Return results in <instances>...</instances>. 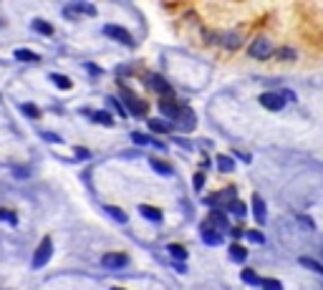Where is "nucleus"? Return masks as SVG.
Wrapping results in <instances>:
<instances>
[{"label":"nucleus","mask_w":323,"mask_h":290,"mask_svg":"<svg viewBox=\"0 0 323 290\" xmlns=\"http://www.w3.org/2000/svg\"><path fill=\"white\" fill-rule=\"evenodd\" d=\"M159 109H162V114H165V116H170L172 121H177L182 104H177V101H172V99H165V101H159Z\"/></svg>","instance_id":"obj_7"},{"label":"nucleus","mask_w":323,"mask_h":290,"mask_svg":"<svg viewBox=\"0 0 323 290\" xmlns=\"http://www.w3.org/2000/svg\"><path fill=\"white\" fill-rule=\"evenodd\" d=\"M205 187V174L200 172V174H195V189H202Z\"/></svg>","instance_id":"obj_36"},{"label":"nucleus","mask_w":323,"mask_h":290,"mask_svg":"<svg viewBox=\"0 0 323 290\" xmlns=\"http://www.w3.org/2000/svg\"><path fill=\"white\" fill-rule=\"evenodd\" d=\"M109 106H114V109H116V111H119V114H124V116H126V114H129V111H126V109H124V106H121V104H119V101H116V99H109Z\"/></svg>","instance_id":"obj_34"},{"label":"nucleus","mask_w":323,"mask_h":290,"mask_svg":"<svg viewBox=\"0 0 323 290\" xmlns=\"http://www.w3.org/2000/svg\"><path fill=\"white\" fill-rule=\"evenodd\" d=\"M230 257H232L235 262H245V260H248V250H245L243 245L232 242V245H230Z\"/></svg>","instance_id":"obj_17"},{"label":"nucleus","mask_w":323,"mask_h":290,"mask_svg":"<svg viewBox=\"0 0 323 290\" xmlns=\"http://www.w3.org/2000/svg\"><path fill=\"white\" fill-rule=\"evenodd\" d=\"M121 96H124V101H126V111L131 114V116H144L146 114V101H141V99H136L134 93H129L126 88H121Z\"/></svg>","instance_id":"obj_3"},{"label":"nucleus","mask_w":323,"mask_h":290,"mask_svg":"<svg viewBox=\"0 0 323 290\" xmlns=\"http://www.w3.org/2000/svg\"><path fill=\"white\" fill-rule=\"evenodd\" d=\"M51 81H53L61 91H71V88H73V81L66 78V76H61V73H51Z\"/></svg>","instance_id":"obj_19"},{"label":"nucleus","mask_w":323,"mask_h":290,"mask_svg":"<svg viewBox=\"0 0 323 290\" xmlns=\"http://www.w3.org/2000/svg\"><path fill=\"white\" fill-rule=\"evenodd\" d=\"M225 46H227V48H237V46H240V41H237V36H227V41H225Z\"/></svg>","instance_id":"obj_35"},{"label":"nucleus","mask_w":323,"mask_h":290,"mask_svg":"<svg viewBox=\"0 0 323 290\" xmlns=\"http://www.w3.org/2000/svg\"><path fill=\"white\" fill-rule=\"evenodd\" d=\"M280 58H285V61H290V58H295V53H293L290 48H283V51H280Z\"/></svg>","instance_id":"obj_38"},{"label":"nucleus","mask_w":323,"mask_h":290,"mask_svg":"<svg viewBox=\"0 0 323 290\" xmlns=\"http://www.w3.org/2000/svg\"><path fill=\"white\" fill-rule=\"evenodd\" d=\"M76 154H78L81 159H86V157H91V154H89V149H76Z\"/></svg>","instance_id":"obj_41"},{"label":"nucleus","mask_w":323,"mask_h":290,"mask_svg":"<svg viewBox=\"0 0 323 290\" xmlns=\"http://www.w3.org/2000/svg\"><path fill=\"white\" fill-rule=\"evenodd\" d=\"M51 255H53V240L51 237H43L41 245L33 252V267H43L46 262H51Z\"/></svg>","instance_id":"obj_2"},{"label":"nucleus","mask_w":323,"mask_h":290,"mask_svg":"<svg viewBox=\"0 0 323 290\" xmlns=\"http://www.w3.org/2000/svg\"><path fill=\"white\" fill-rule=\"evenodd\" d=\"M253 215H255V222L258 225H265V217H268V212H265V202H263V197L260 195H253Z\"/></svg>","instance_id":"obj_8"},{"label":"nucleus","mask_w":323,"mask_h":290,"mask_svg":"<svg viewBox=\"0 0 323 290\" xmlns=\"http://www.w3.org/2000/svg\"><path fill=\"white\" fill-rule=\"evenodd\" d=\"M139 212H141L146 220H151V222H162V220H165V215H162L156 207H151V205H139Z\"/></svg>","instance_id":"obj_13"},{"label":"nucleus","mask_w":323,"mask_h":290,"mask_svg":"<svg viewBox=\"0 0 323 290\" xmlns=\"http://www.w3.org/2000/svg\"><path fill=\"white\" fill-rule=\"evenodd\" d=\"M230 212H232L235 217H245V205L235 200V202H230Z\"/></svg>","instance_id":"obj_31"},{"label":"nucleus","mask_w":323,"mask_h":290,"mask_svg":"<svg viewBox=\"0 0 323 290\" xmlns=\"http://www.w3.org/2000/svg\"><path fill=\"white\" fill-rule=\"evenodd\" d=\"M66 13H68V16H73V13L96 16V8H94V6H89V3H73V6H68V8H66Z\"/></svg>","instance_id":"obj_14"},{"label":"nucleus","mask_w":323,"mask_h":290,"mask_svg":"<svg viewBox=\"0 0 323 290\" xmlns=\"http://www.w3.org/2000/svg\"><path fill=\"white\" fill-rule=\"evenodd\" d=\"M207 222H210V225H212V230H217V232L227 230V215H225V212H220V210H212Z\"/></svg>","instance_id":"obj_10"},{"label":"nucleus","mask_w":323,"mask_h":290,"mask_svg":"<svg viewBox=\"0 0 323 290\" xmlns=\"http://www.w3.org/2000/svg\"><path fill=\"white\" fill-rule=\"evenodd\" d=\"M149 88H154L162 96H172V86L162 78V76H149Z\"/></svg>","instance_id":"obj_9"},{"label":"nucleus","mask_w":323,"mask_h":290,"mask_svg":"<svg viewBox=\"0 0 323 290\" xmlns=\"http://www.w3.org/2000/svg\"><path fill=\"white\" fill-rule=\"evenodd\" d=\"M177 121L182 124V129H195V111H192L190 106H185V104H182V109H180V116H177Z\"/></svg>","instance_id":"obj_11"},{"label":"nucleus","mask_w":323,"mask_h":290,"mask_svg":"<svg viewBox=\"0 0 323 290\" xmlns=\"http://www.w3.org/2000/svg\"><path fill=\"white\" fill-rule=\"evenodd\" d=\"M13 174H16L18 179H26V177H28V169H23V167H16V169H13Z\"/></svg>","instance_id":"obj_37"},{"label":"nucleus","mask_w":323,"mask_h":290,"mask_svg":"<svg viewBox=\"0 0 323 290\" xmlns=\"http://www.w3.org/2000/svg\"><path fill=\"white\" fill-rule=\"evenodd\" d=\"M300 222H303V227H305V230H313V222H310L308 217H300Z\"/></svg>","instance_id":"obj_40"},{"label":"nucleus","mask_w":323,"mask_h":290,"mask_svg":"<svg viewBox=\"0 0 323 290\" xmlns=\"http://www.w3.org/2000/svg\"><path fill=\"white\" fill-rule=\"evenodd\" d=\"M170 255H172L175 260H180V262L187 260V250H185L182 245H170Z\"/></svg>","instance_id":"obj_28"},{"label":"nucleus","mask_w":323,"mask_h":290,"mask_svg":"<svg viewBox=\"0 0 323 290\" xmlns=\"http://www.w3.org/2000/svg\"><path fill=\"white\" fill-rule=\"evenodd\" d=\"M0 220H3L6 225H18V215L13 210H0Z\"/></svg>","instance_id":"obj_29"},{"label":"nucleus","mask_w":323,"mask_h":290,"mask_svg":"<svg viewBox=\"0 0 323 290\" xmlns=\"http://www.w3.org/2000/svg\"><path fill=\"white\" fill-rule=\"evenodd\" d=\"M217 167H220V172H232L235 169V162H232V157H227V154H220L217 157Z\"/></svg>","instance_id":"obj_24"},{"label":"nucleus","mask_w":323,"mask_h":290,"mask_svg":"<svg viewBox=\"0 0 323 290\" xmlns=\"http://www.w3.org/2000/svg\"><path fill=\"white\" fill-rule=\"evenodd\" d=\"M202 240H205V245H212V247H217V245L222 242V232L205 227V230H202Z\"/></svg>","instance_id":"obj_15"},{"label":"nucleus","mask_w":323,"mask_h":290,"mask_svg":"<svg viewBox=\"0 0 323 290\" xmlns=\"http://www.w3.org/2000/svg\"><path fill=\"white\" fill-rule=\"evenodd\" d=\"M106 215H109V217H114L119 225H124V222H126V212H124V210H119V207H114V205H109V207H106Z\"/></svg>","instance_id":"obj_26"},{"label":"nucleus","mask_w":323,"mask_h":290,"mask_svg":"<svg viewBox=\"0 0 323 290\" xmlns=\"http://www.w3.org/2000/svg\"><path fill=\"white\" fill-rule=\"evenodd\" d=\"M298 262H300L303 267H308V270H313V272H318V275L323 277V265H320L318 260H313V257H300Z\"/></svg>","instance_id":"obj_23"},{"label":"nucleus","mask_w":323,"mask_h":290,"mask_svg":"<svg viewBox=\"0 0 323 290\" xmlns=\"http://www.w3.org/2000/svg\"><path fill=\"white\" fill-rule=\"evenodd\" d=\"M41 136H43L46 141H51V144H61V136H58V134H51V131H43Z\"/></svg>","instance_id":"obj_33"},{"label":"nucleus","mask_w":323,"mask_h":290,"mask_svg":"<svg viewBox=\"0 0 323 290\" xmlns=\"http://www.w3.org/2000/svg\"><path fill=\"white\" fill-rule=\"evenodd\" d=\"M149 164H151V169H154L156 174H162V177H170V174H172V167H170L167 162H162V159H149Z\"/></svg>","instance_id":"obj_16"},{"label":"nucleus","mask_w":323,"mask_h":290,"mask_svg":"<svg viewBox=\"0 0 323 290\" xmlns=\"http://www.w3.org/2000/svg\"><path fill=\"white\" fill-rule=\"evenodd\" d=\"M263 290H283V285H280V280L268 277V280H263Z\"/></svg>","instance_id":"obj_32"},{"label":"nucleus","mask_w":323,"mask_h":290,"mask_svg":"<svg viewBox=\"0 0 323 290\" xmlns=\"http://www.w3.org/2000/svg\"><path fill=\"white\" fill-rule=\"evenodd\" d=\"M149 129L156 131V134H167V131H172V124L162 121V119H149Z\"/></svg>","instance_id":"obj_18"},{"label":"nucleus","mask_w":323,"mask_h":290,"mask_svg":"<svg viewBox=\"0 0 323 290\" xmlns=\"http://www.w3.org/2000/svg\"><path fill=\"white\" fill-rule=\"evenodd\" d=\"M91 119H94L96 124H101V126H111V124H114V116H111L109 111H94Z\"/></svg>","instance_id":"obj_22"},{"label":"nucleus","mask_w":323,"mask_h":290,"mask_svg":"<svg viewBox=\"0 0 323 290\" xmlns=\"http://www.w3.org/2000/svg\"><path fill=\"white\" fill-rule=\"evenodd\" d=\"M240 277H243V282H245V285H263V280L258 277V272H255V270H250V267H245V270L240 272Z\"/></svg>","instance_id":"obj_20"},{"label":"nucleus","mask_w":323,"mask_h":290,"mask_svg":"<svg viewBox=\"0 0 323 290\" xmlns=\"http://www.w3.org/2000/svg\"><path fill=\"white\" fill-rule=\"evenodd\" d=\"M21 111H23L26 116H31V119H38V116H41V109H38V106H33V104H23V106H21Z\"/></svg>","instance_id":"obj_30"},{"label":"nucleus","mask_w":323,"mask_h":290,"mask_svg":"<svg viewBox=\"0 0 323 290\" xmlns=\"http://www.w3.org/2000/svg\"><path fill=\"white\" fill-rule=\"evenodd\" d=\"M131 141L139 144V147H144V144H154V139L149 134H141V131H131Z\"/></svg>","instance_id":"obj_27"},{"label":"nucleus","mask_w":323,"mask_h":290,"mask_svg":"<svg viewBox=\"0 0 323 290\" xmlns=\"http://www.w3.org/2000/svg\"><path fill=\"white\" fill-rule=\"evenodd\" d=\"M248 53H250L253 58H258V61H268V58L273 56V43H270L268 38H255V41L248 46Z\"/></svg>","instance_id":"obj_1"},{"label":"nucleus","mask_w":323,"mask_h":290,"mask_svg":"<svg viewBox=\"0 0 323 290\" xmlns=\"http://www.w3.org/2000/svg\"><path fill=\"white\" fill-rule=\"evenodd\" d=\"M280 96H283L285 101H295V93H293V91H283Z\"/></svg>","instance_id":"obj_39"},{"label":"nucleus","mask_w":323,"mask_h":290,"mask_svg":"<svg viewBox=\"0 0 323 290\" xmlns=\"http://www.w3.org/2000/svg\"><path fill=\"white\" fill-rule=\"evenodd\" d=\"M111 290H124V287H111Z\"/></svg>","instance_id":"obj_42"},{"label":"nucleus","mask_w":323,"mask_h":290,"mask_svg":"<svg viewBox=\"0 0 323 290\" xmlns=\"http://www.w3.org/2000/svg\"><path fill=\"white\" fill-rule=\"evenodd\" d=\"M245 240L253 245H265V235L260 230H245Z\"/></svg>","instance_id":"obj_25"},{"label":"nucleus","mask_w":323,"mask_h":290,"mask_svg":"<svg viewBox=\"0 0 323 290\" xmlns=\"http://www.w3.org/2000/svg\"><path fill=\"white\" fill-rule=\"evenodd\" d=\"M31 26H33V31H38L41 36H53V26L46 23V21H41V18H36Z\"/></svg>","instance_id":"obj_21"},{"label":"nucleus","mask_w":323,"mask_h":290,"mask_svg":"<svg viewBox=\"0 0 323 290\" xmlns=\"http://www.w3.org/2000/svg\"><path fill=\"white\" fill-rule=\"evenodd\" d=\"M260 104H263L265 109H270V111H280V109L285 106V99H283L280 93H270V91H268V93L260 96Z\"/></svg>","instance_id":"obj_6"},{"label":"nucleus","mask_w":323,"mask_h":290,"mask_svg":"<svg viewBox=\"0 0 323 290\" xmlns=\"http://www.w3.org/2000/svg\"><path fill=\"white\" fill-rule=\"evenodd\" d=\"M104 33H106L109 38H114V41L124 43V46H131V33H129L126 28H121V26H106V28H104Z\"/></svg>","instance_id":"obj_5"},{"label":"nucleus","mask_w":323,"mask_h":290,"mask_svg":"<svg viewBox=\"0 0 323 290\" xmlns=\"http://www.w3.org/2000/svg\"><path fill=\"white\" fill-rule=\"evenodd\" d=\"M126 262H129V257L124 252H106L101 257V265L104 267H111V270H121V267H126Z\"/></svg>","instance_id":"obj_4"},{"label":"nucleus","mask_w":323,"mask_h":290,"mask_svg":"<svg viewBox=\"0 0 323 290\" xmlns=\"http://www.w3.org/2000/svg\"><path fill=\"white\" fill-rule=\"evenodd\" d=\"M13 56H16V61H21V63H38V61H41V56L33 53V51H28V48H18Z\"/></svg>","instance_id":"obj_12"}]
</instances>
